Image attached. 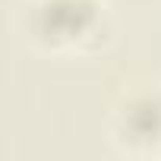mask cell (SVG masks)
Instances as JSON below:
<instances>
[{
  "mask_svg": "<svg viewBox=\"0 0 161 161\" xmlns=\"http://www.w3.org/2000/svg\"><path fill=\"white\" fill-rule=\"evenodd\" d=\"M104 0H32L25 10V38L47 54L95 51L104 35Z\"/></svg>",
  "mask_w": 161,
  "mask_h": 161,
  "instance_id": "obj_1",
  "label": "cell"
},
{
  "mask_svg": "<svg viewBox=\"0 0 161 161\" xmlns=\"http://www.w3.org/2000/svg\"><path fill=\"white\" fill-rule=\"evenodd\" d=\"M111 142L126 155L161 152V82L133 79L117 92L108 114Z\"/></svg>",
  "mask_w": 161,
  "mask_h": 161,
  "instance_id": "obj_2",
  "label": "cell"
}]
</instances>
